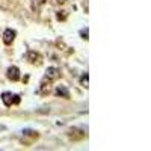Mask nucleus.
<instances>
[{
  "instance_id": "1",
  "label": "nucleus",
  "mask_w": 151,
  "mask_h": 151,
  "mask_svg": "<svg viewBox=\"0 0 151 151\" xmlns=\"http://www.w3.org/2000/svg\"><path fill=\"white\" fill-rule=\"evenodd\" d=\"M2 100H3L5 106H11V104H14V103H15V104L20 103V97L11 94V92H3V94H2Z\"/></svg>"
},
{
  "instance_id": "2",
  "label": "nucleus",
  "mask_w": 151,
  "mask_h": 151,
  "mask_svg": "<svg viewBox=\"0 0 151 151\" xmlns=\"http://www.w3.org/2000/svg\"><path fill=\"white\" fill-rule=\"evenodd\" d=\"M14 40H15V30L6 29V30L3 32V42H5V44H11Z\"/></svg>"
},
{
  "instance_id": "3",
  "label": "nucleus",
  "mask_w": 151,
  "mask_h": 151,
  "mask_svg": "<svg viewBox=\"0 0 151 151\" xmlns=\"http://www.w3.org/2000/svg\"><path fill=\"white\" fill-rule=\"evenodd\" d=\"M8 79L9 80H18L20 79V70L17 67H9L8 68Z\"/></svg>"
},
{
  "instance_id": "4",
  "label": "nucleus",
  "mask_w": 151,
  "mask_h": 151,
  "mask_svg": "<svg viewBox=\"0 0 151 151\" xmlns=\"http://www.w3.org/2000/svg\"><path fill=\"white\" fill-rule=\"evenodd\" d=\"M58 76H59V70H58L56 67H48V68H47V71H45V77H47V79L55 80Z\"/></svg>"
},
{
  "instance_id": "5",
  "label": "nucleus",
  "mask_w": 151,
  "mask_h": 151,
  "mask_svg": "<svg viewBox=\"0 0 151 151\" xmlns=\"http://www.w3.org/2000/svg\"><path fill=\"white\" fill-rule=\"evenodd\" d=\"M56 95H58V97H64V98H68L70 92H68V89H67L65 86H58V88H56Z\"/></svg>"
},
{
  "instance_id": "6",
  "label": "nucleus",
  "mask_w": 151,
  "mask_h": 151,
  "mask_svg": "<svg viewBox=\"0 0 151 151\" xmlns=\"http://www.w3.org/2000/svg\"><path fill=\"white\" fill-rule=\"evenodd\" d=\"M80 83L83 85V88H88V86H89V76H88V73H85L83 77H80Z\"/></svg>"
},
{
  "instance_id": "7",
  "label": "nucleus",
  "mask_w": 151,
  "mask_h": 151,
  "mask_svg": "<svg viewBox=\"0 0 151 151\" xmlns=\"http://www.w3.org/2000/svg\"><path fill=\"white\" fill-rule=\"evenodd\" d=\"M80 35L83 36V40H88V38H89V36H88V27H85L83 30H80Z\"/></svg>"
},
{
  "instance_id": "8",
  "label": "nucleus",
  "mask_w": 151,
  "mask_h": 151,
  "mask_svg": "<svg viewBox=\"0 0 151 151\" xmlns=\"http://www.w3.org/2000/svg\"><path fill=\"white\" fill-rule=\"evenodd\" d=\"M58 2H59V3H64V2H67V0H58Z\"/></svg>"
}]
</instances>
